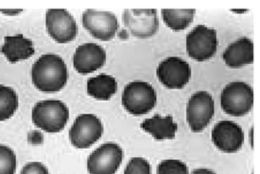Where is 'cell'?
<instances>
[{
    "label": "cell",
    "mask_w": 260,
    "mask_h": 174,
    "mask_svg": "<svg viewBox=\"0 0 260 174\" xmlns=\"http://www.w3.org/2000/svg\"><path fill=\"white\" fill-rule=\"evenodd\" d=\"M141 128L156 141H165L175 138L178 126L171 116L163 118L155 115L151 119L145 120L141 123Z\"/></svg>",
    "instance_id": "17"
},
{
    "label": "cell",
    "mask_w": 260,
    "mask_h": 174,
    "mask_svg": "<svg viewBox=\"0 0 260 174\" xmlns=\"http://www.w3.org/2000/svg\"><path fill=\"white\" fill-rule=\"evenodd\" d=\"M106 61V53L96 44H83L76 49L73 65L79 74H88L102 68Z\"/></svg>",
    "instance_id": "14"
},
{
    "label": "cell",
    "mask_w": 260,
    "mask_h": 174,
    "mask_svg": "<svg viewBox=\"0 0 260 174\" xmlns=\"http://www.w3.org/2000/svg\"><path fill=\"white\" fill-rule=\"evenodd\" d=\"M0 13L9 16H15L23 13V10H0Z\"/></svg>",
    "instance_id": "26"
},
{
    "label": "cell",
    "mask_w": 260,
    "mask_h": 174,
    "mask_svg": "<svg viewBox=\"0 0 260 174\" xmlns=\"http://www.w3.org/2000/svg\"><path fill=\"white\" fill-rule=\"evenodd\" d=\"M123 158L122 149L114 142L104 143L90 154L87 169L90 174H115Z\"/></svg>",
    "instance_id": "8"
},
{
    "label": "cell",
    "mask_w": 260,
    "mask_h": 174,
    "mask_svg": "<svg viewBox=\"0 0 260 174\" xmlns=\"http://www.w3.org/2000/svg\"><path fill=\"white\" fill-rule=\"evenodd\" d=\"M165 24L174 31H181L188 27L194 19L195 10H162Z\"/></svg>",
    "instance_id": "19"
},
{
    "label": "cell",
    "mask_w": 260,
    "mask_h": 174,
    "mask_svg": "<svg viewBox=\"0 0 260 174\" xmlns=\"http://www.w3.org/2000/svg\"><path fill=\"white\" fill-rule=\"evenodd\" d=\"M248 12V10H232V13L235 14H245Z\"/></svg>",
    "instance_id": "29"
},
{
    "label": "cell",
    "mask_w": 260,
    "mask_h": 174,
    "mask_svg": "<svg viewBox=\"0 0 260 174\" xmlns=\"http://www.w3.org/2000/svg\"><path fill=\"white\" fill-rule=\"evenodd\" d=\"M253 105V88L244 82L229 83L220 94L221 108L230 116H244L251 111Z\"/></svg>",
    "instance_id": "4"
},
{
    "label": "cell",
    "mask_w": 260,
    "mask_h": 174,
    "mask_svg": "<svg viewBox=\"0 0 260 174\" xmlns=\"http://www.w3.org/2000/svg\"><path fill=\"white\" fill-rule=\"evenodd\" d=\"M117 91V80L109 74H100L87 81V94L96 100H109Z\"/></svg>",
    "instance_id": "18"
},
{
    "label": "cell",
    "mask_w": 260,
    "mask_h": 174,
    "mask_svg": "<svg viewBox=\"0 0 260 174\" xmlns=\"http://www.w3.org/2000/svg\"><path fill=\"white\" fill-rule=\"evenodd\" d=\"M157 95L151 84L144 81H134L124 88L122 106L134 116H142L150 112L156 105Z\"/></svg>",
    "instance_id": "3"
},
{
    "label": "cell",
    "mask_w": 260,
    "mask_h": 174,
    "mask_svg": "<svg viewBox=\"0 0 260 174\" xmlns=\"http://www.w3.org/2000/svg\"><path fill=\"white\" fill-rule=\"evenodd\" d=\"M124 174H151V165L142 157H134L127 164Z\"/></svg>",
    "instance_id": "23"
},
{
    "label": "cell",
    "mask_w": 260,
    "mask_h": 174,
    "mask_svg": "<svg viewBox=\"0 0 260 174\" xmlns=\"http://www.w3.org/2000/svg\"><path fill=\"white\" fill-rule=\"evenodd\" d=\"M217 48V31L213 28L198 25L186 36V52L195 61L201 62L211 59Z\"/></svg>",
    "instance_id": "5"
},
{
    "label": "cell",
    "mask_w": 260,
    "mask_h": 174,
    "mask_svg": "<svg viewBox=\"0 0 260 174\" xmlns=\"http://www.w3.org/2000/svg\"><path fill=\"white\" fill-rule=\"evenodd\" d=\"M20 174H49L47 167L40 162H29L26 164Z\"/></svg>",
    "instance_id": "24"
},
{
    "label": "cell",
    "mask_w": 260,
    "mask_h": 174,
    "mask_svg": "<svg viewBox=\"0 0 260 174\" xmlns=\"http://www.w3.org/2000/svg\"><path fill=\"white\" fill-rule=\"evenodd\" d=\"M191 174H216L212 170L207 168H197L192 171Z\"/></svg>",
    "instance_id": "27"
},
{
    "label": "cell",
    "mask_w": 260,
    "mask_h": 174,
    "mask_svg": "<svg viewBox=\"0 0 260 174\" xmlns=\"http://www.w3.org/2000/svg\"><path fill=\"white\" fill-rule=\"evenodd\" d=\"M122 19L126 28L138 38H149L157 32L156 10H125Z\"/></svg>",
    "instance_id": "12"
},
{
    "label": "cell",
    "mask_w": 260,
    "mask_h": 174,
    "mask_svg": "<svg viewBox=\"0 0 260 174\" xmlns=\"http://www.w3.org/2000/svg\"><path fill=\"white\" fill-rule=\"evenodd\" d=\"M214 145L223 153L232 154L240 150L244 142V133L239 124L231 121H221L213 128Z\"/></svg>",
    "instance_id": "13"
},
{
    "label": "cell",
    "mask_w": 260,
    "mask_h": 174,
    "mask_svg": "<svg viewBox=\"0 0 260 174\" xmlns=\"http://www.w3.org/2000/svg\"><path fill=\"white\" fill-rule=\"evenodd\" d=\"M35 52L32 41L22 34L5 37L4 45L1 47V53L11 63L27 60L35 55Z\"/></svg>",
    "instance_id": "16"
},
{
    "label": "cell",
    "mask_w": 260,
    "mask_h": 174,
    "mask_svg": "<svg viewBox=\"0 0 260 174\" xmlns=\"http://www.w3.org/2000/svg\"><path fill=\"white\" fill-rule=\"evenodd\" d=\"M31 118L36 127L48 133H59L69 121V107L60 100L41 101L32 108Z\"/></svg>",
    "instance_id": "2"
},
{
    "label": "cell",
    "mask_w": 260,
    "mask_h": 174,
    "mask_svg": "<svg viewBox=\"0 0 260 174\" xmlns=\"http://www.w3.org/2000/svg\"><path fill=\"white\" fill-rule=\"evenodd\" d=\"M49 36L58 44H68L78 35V25L72 14L63 9H50L46 14Z\"/></svg>",
    "instance_id": "9"
},
{
    "label": "cell",
    "mask_w": 260,
    "mask_h": 174,
    "mask_svg": "<svg viewBox=\"0 0 260 174\" xmlns=\"http://www.w3.org/2000/svg\"><path fill=\"white\" fill-rule=\"evenodd\" d=\"M215 111L213 97L206 92L193 94L186 106V121L192 132H202L212 120Z\"/></svg>",
    "instance_id": "7"
},
{
    "label": "cell",
    "mask_w": 260,
    "mask_h": 174,
    "mask_svg": "<svg viewBox=\"0 0 260 174\" xmlns=\"http://www.w3.org/2000/svg\"><path fill=\"white\" fill-rule=\"evenodd\" d=\"M18 96L14 89L0 85V121L12 118L18 108Z\"/></svg>",
    "instance_id": "20"
},
{
    "label": "cell",
    "mask_w": 260,
    "mask_h": 174,
    "mask_svg": "<svg viewBox=\"0 0 260 174\" xmlns=\"http://www.w3.org/2000/svg\"><path fill=\"white\" fill-rule=\"evenodd\" d=\"M28 141L30 143L37 145V144H40L43 142V135L39 132V131H31L29 134H28Z\"/></svg>",
    "instance_id": "25"
},
{
    "label": "cell",
    "mask_w": 260,
    "mask_h": 174,
    "mask_svg": "<svg viewBox=\"0 0 260 174\" xmlns=\"http://www.w3.org/2000/svg\"><path fill=\"white\" fill-rule=\"evenodd\" d=\"M222 59L228 67L239 68L253 62V44L247 37L240 38L226 48Z\"/></svg>",
    "instance_id": "15"
},
{
    "label": "cell",
    "mask_w": 260,
    "mask_h": 174,
    "mask_svg": "<svg viewBox=\"0 0 260 174\" xmlns=\"http://www.w3.org/2000/svg\"><path fill=\"white\" fill-rule=\"evenodd\" d=\"M103 134V122L96 116L82 114L69 130V140L77 149H87L95 144Z\"/></svg>",
    "instance_id": "6"
},
{
    "label": "cell",
    "mask_w": 260,
    "mask_h": 174,
    "mask_svg": "<svg viewBox=\"0 0 260 174\" xmlns=\"http://www.w3.org/2000/svg\"><path fill=\"white\" fill-rule=\"evenodd\" d=\"M16 170V155L8 146L0 145V174H14Z\"/></svg>",
    "instance_id": "21"
},
{
    "label": "cell",
    "mask_w": 260,
    "mask_h": 174,
    "mask_svg": "<svg viewBox=\"0 0 260 174\" xmlns=\"http://www.w3.org/2000/svg\"><path fill=\"white\" fill-rule=\"evenodd\" d=\"M157 174H189L184 162L177 159H166L157 166Z\"/></svg>",
    "instance_id": "22"
},
{
    "label": "cell",
    "mask_w": 260,
    "mask_h": 174,
    "mask_svg": "<svg viewBox=\"0 0 260 174\" xmlns=\"http://www.w3.org/2000/svg\"><path fill=\"white\" fill-rule=\"evenodd\" d=\"M156 75L165 87L180 90L186 86L191 77V68L178 57H170L158 65Z\"/></svg>",
    "instance_id": "10"
},
{
    "label": "cell",
    "mask_w": 260,
    "mask_h": 174,
    "mask_svg": "<svg viewBox=\"0 0 260 174\" xmlns=\"http://www.w3.org/2000/svg\"><path fill=\"white\" fill-rule=\"evenodd\" d=\"M82 21L85 29L103 41L112 40L118 30L117 16L110 12L87 10L82 14Z\"/></svg>",
    "instance_id": "11"
},
{
    "label": "cell",
    "mask_w": 260,
    "mask_h": 174,
    "mask_svg": "<svg viewBox=\"0 0 260 174\" xmlns=\"http://www.w3.org/2000/svg\"><path fill=\"white\" fill-rule=\"evenodd\" d=\"M31 79L35 88L42 93H58L69 80L68 66L59 55L45 54L32 65Z\"/></svg>",
    "instance_id": "1"
},
{
    "label": "cell",
    "mask_w": 260,
    "mask_h": 174,
    "mask_svg": "<svg viewBox=\"0 0 260 174\" xmlns=\"http://www.w3.org/2000/svg\"><path fill=\"white\" fill-rule=\"evenodd\" d=\"M250 139H251V147L253 148V127L250 130Z\"/></svg>",
    "instance_id": "28"
}]
</instances>
